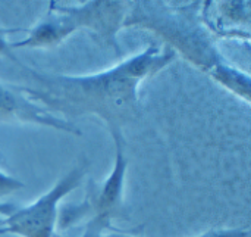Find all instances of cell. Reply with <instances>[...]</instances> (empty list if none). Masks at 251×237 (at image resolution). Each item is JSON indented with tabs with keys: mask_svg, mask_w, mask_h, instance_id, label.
Here are the masks:
<instances>
[{
	"mask_svg": "<svg viewBox=\"0 0 251 237\" xmlns=\"http://www.w3.org/2000/svg\"><path fill=\"white\" fill-rule=\"evenodd\" d=\"M175 56L171 47L150 44L115 66L88 75L47 74L26 68L31 84L18 89L57 117L94 115L110 131L121 130L140 111L143 81L165 69Z\"/></svg>",
	"mask_w": 251,
	"mask_h": 237,
	"instance_id": "cell-1",
	"label": "cell"
},
{
	"mask_svg": "<svg viewBox=\"0 0 251 237\" xmlns=\"http://www.w3.org/2000/svg\"><path fill=\"white\" fill-rule=\"evenodd\" d=\"M199 4L175 6L157 1H140L126 12L124 27H143L163 38L193 65L221 86L250 103V77L235 68L216 47L201 16Z\"/></svg>",
	"mask_w": 251,
	"mask_h": 237,
	"instance_id": "cell-2",
	"label": "cell"
},
{
	"mask_svg": "<svg viewBox=\"0 0 251 237\" xmlns=\"http://www.w3.org/2000/svg\"><path fill=\"white\" fill-rule=\"evenodd\" d=\"M128 7L129 6L125 1L107 0L87 1L78 6L51 1L47 15L31 30H26L28 35L19 41L10 43V46L12 49L51 47L68 38L72 32L85 28L119 53L116 34L124 27Z\"/></svg>",
	"mask_w": 251,
	"mask_h": 237,
	"instance_id": "cell-3",
	"label": "cell"
},
{
	"mask_svg": "<svg viewBox=\"0 0 251 237\" xmlns=\"http://www.w3.org/2000/svg\"><path fill=\"white\" fill-rule=\"evenodd\" d=\"M87 167L78 165L62 177L49 192L29 205L15 207L0 204V215L4 217L0 235L19 237H54L59 218V204L76 187L85 177Z\"/></svg>",
	"mask_w": 251,
	"mask_h": 237,
	"instance_id": "cell-4",
	"label": "cell"
},
{
	"mask_svg": "<svg viewBox=\"0 0 251 237\" xmlns=\"http://www.w3.org/2000/svg\"><path fill=\"white\" fill-rule=\"evenodd\" d=\"M112 137L115 142V164L110 176L103 181L97 189L91 202L87 205L93 209L94 215L87 226V232L103 233L110 230V223L118 215L122 208L125 174H126V159L122 149V136L121 130H112Z\"/></svg>",
	"mask_w": 251,
	"mask_h": 237,
	"instance_id": "cell-5",
	"label": "cell"
},
{
	"mask_svg": "<svg viewBox=\"0 0 251 237\" xmlns=\"http://www.w3.org/2000/svg\"><path fill=\"white\" fill-rule=\"evenodd\" d=\"M0 121L35 124L74 136H81V130L76 125L31 100L18 89V86L3 81H0Z\"/></svg>",
	"mask_w": 251,
	"mask_h": 237,
	"instance_id": "cell-6",
	"label": "cell"
},
{
	"mask_svg": "<svg viewBox=\"0 0 251 237\" xmlns=\"http://www.w3.org/2000/svg\"><path fill=\"white\" fill-rule=\"evenodd\" d=\"M201 21L204 27L218 37L250 38L249 1L204 3Z\"/></svg>",
	"mask_w": 251,
	"mask_h": 237,
	"instance_id": "cell-7",
	"label": "cell"
},
{
	"mask_svg": "<svg viewBox=\"0 0 251 237\" xmlns=\"http://www.w3.org/2000/svg\"><path fill=\"white\" fill-rule=\"evenodd\" d=\"M22 31H26V30H24V28H4V27H0V56L10 58L16 63H19L16 56L12 53V46H10L12 41H9V35L15 34V32H22Z\"/></svg>",
	"mask_w": 251,
	"mask_h": 237,
	"instance_id": "cell-8",
	"label": "cell"
},
{
	"mask_svg": "<svg viewBox=\"0 0 251 237\" xmlns=\"http://www.w3.org/2000/svg\"><path fill=\"white\" fill-rule=\"evenodd\" d=\"M24 187V183L19 181L18 178L6 174L4 171L0 170V196H7L12 195L15 192H18L19 189Z\"/></svg>",
	"mask_w": 251,
	"mask_h": 237,
	"instance_id": "cell-9",
	"label": "cell"
},
{
	"mask_svg": "<svg viewBox=\"0 0 251 237\" xmlns=\"http://www.w3.org/2000/svg\"><path fill=\"white\" fill-rule=\"evenodd\" d=\"M249 230L243 229H225V230H210L204 235H200L197 237H249Z\"/></svg>",
	"mask_w": 251,
	"mask_h": 237,
	"instance_id": "cell-10",
	"label": "cell"
},
{
	"mask_svg": "<svg viewBox=\"0 0 251 237\" xmlns=\"http://www.w3.org/2000/svg\"><path fill=\"white\" fill-rule=\"evenodd\" d=\"M81 237H137L132 236V235H128V233H122V232H103V233H91V232H84V235Z\"/></svg>",
	"mask_w": 251,
	"mask_h": 237,
	"instance_id": "cell-11",
	"label": "cell"
}]
</instances>
